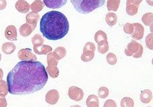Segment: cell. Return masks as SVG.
Returning a JSON list of instances; mask_svg holds the SVG:
<instances>
[{
  "instance_id": "52a82bcc",
  "label": "cell",
  "mask_w": 153,
  "mask_h": 107,
  "mask_svg": "<svg viewBox=\"0 0 153 107\" xmlns=\"http://www.w3.org/2000/svg\"><path fill=\"white\" fill-rule=\"evenodd\" d=\"M59 98V92L56 89H52L48 91L45 97V100L48 104L51 105H56L58 103Z\"/></svg>"
},
{
  "instance_id": "83f0119b",
  "label": "cell",
  "mask_w": 153,
  "mask_h": 107,
  "mask_svg": "<svg viewBox=\"0 0 153 107\" xmlns=\"http://www.w3.org/2000/svg\"><path fill=\"white\" fill-rule=\"evenodd\" d=\"M32 42L33 45V46H39L43 45L44 44V39L42 36L39 34V33H36L33 36L32 39Z\"/></svg>"
},
{
  "instance_id": "836d02e7",
  "label": "cell",
  "mask_w": 153,
  "mask_h": 107,
  "mask_svg": "<svg viewBox=\"0 0 153 107\" xmlns=\"http://www.w3.org/2000/svg\"><path fill=\"white\" fill-rule=\"evenodd\" d=\"M152 40H153V35H152V33H150V34H149L148 36H146V40H145V42H146V45L147 48H148L149 49H150L151 50H153V44H152Z\"/></svg>"
},
{
  "instance_id": "9c48e42d",
  "label": "cell",
  "mask_w": 153,
  "mask_h": 107,
  "mask_svg": "<svg viewBox=\"0 0 153 107\" xmlns=\"http://www.w3.org/2000/svg\"><path fill=\"white\" fill-rule=\"evenodd\" d=\"M68 0H44V4L50 9H58L63 7Z\"/></svg>"
},
{
  "instance_id": "8d00e7d4",
  "label": "cell",
  "mask_w": 153,
  "mask_h": 107,
  "mask_svg": "<svg viewBox=\"0 0 153 107\" xmlns=\"http://www.w3.org/2000/svg\"><path fill=\"white\" fill-rule=\"evenodd\" d=\"M7 105L6 98L4 94H0V107H5Z\"/></svg>"
},
{
  "instance_id": "7c38bea8",
  "label": "cell",
  "mask_w": 153,
  "mask_h": 107,
  "mask_svg": "<svg viewBox=\"0 0 153 107\" xmlns=\"http://www.w3.org/2000/svg\"><path fill=\"white\" fill-rule=\"evenodd\" d=\"M15 7L18 12L26 13L30 11V5L25 0H18L16 3Z\"/></svg>"
},
{
  "instance_id": "8992f818",
  "label": "cell",
  "mask_w": 153,
  "mask_h": 107,
  "mask_svg": "<svg viewBox=\"0 0 153 107\" xmlns=\"http://www.w3.org/2000/svg\"><path fill=\"white\" fill-rule=\"evenodd\" d=\"M18 58L22 61H36L37 58L35 54L30 48L21 49L18 52Z\"/></svg>"
},
{
  "instance_id": "60d3db41",
  "label": "cell",
  "mask_w": 153,
  "mask_h": 107,
  "mask_svg": "<svg viewBox=\"0 0 153 107\" xmlns=\"http://www.w3.org/2000/svg\"><path fill=\"white\" fill-rule=\"evenodd\" d=\"M3 77H4V72L1 68H0V80H2Z\"/></svg>"
},
{
  "instance_id": "4dcf8cb0",
  "label": "cell",
  "mask_w": 153,
  "mask_h": 107,
  "mask_svg": "<svg viewBox=\"0 0 153 107\" xmlns=\"http://www.w3.org/2000/svg\"><path fill=\"white\" fill-rule=\"evenodd\" d=\"M106 61L110 65H115L117 63V57L114 54L109 53L106 56Z\"/></svg>"
},
{
  "instance_id": "ac0fdd59",
  "label": "cell",
  "mask_w": 153,
  "mask_h": 107,
  "mask_svg": "<svg viewBox=\"0 0 153 107\" xmlns=\"http://www.w3.org/2000/svg\"><path fill=\"white\" fill-rule=\"evenodd\" d=\"M44 5V2L41 0H36L31 4L30 9L32 10L33 12L38 13L43 10Z\"/></svg>"
},
{
  "instance_id": "603a6c76",
  "label": "cell",
  "mask_w": 153,
  "mask_h": 107,
  "mask_svg": "<svg viewBox=\"0 0 153 107\" xmlns=\"http://www.w3.org/2000/svg\"><path fill=\"white\" fill-rule=\"evenodd\" d=\"M109 50V44L108 40L101 41L98 43V51L102 54H106Z\"/></svg>"
},
{
  "instance_id": "5bb4252c",
  "label": "cell",
  "mask_w": 153,
  "mask_h": 107,
  "mask_svg": "<svg viewBox=\"0 0 153 107\" xmlns=\"http://www.w3.org/2000/svg\"><path fill=\"white\" fill-rule=\"evenodd\" d=\"M140 99L141 102L144 104H148L151 102L152 99V92L151 90L146 89L141 91L140 95Z\"/></svg>"
},
{
  "instance_id": "9a60e30c",
  "label": "cell",
  "mask_w": 153,
  "mask_h": 107,
  "mask_svg": "<svg viewBox=\"0 0 153 107\" xmlns=\"http://www.w3.org/2000/svg\"><path fill=\"white\" fill-rule=\"evenodd\" d=\"M16 49V45L12 42H5V43L3 44L1 50L2 52H4L5 54L10 55L13 54Z\"/></svg>"
},
{
  "instance_id": "b9f144b4",
  "label": "cell",
  "mask_w": 153,
  "mask_h": 107,
  "mask_svg": "<svg viewBox=\"0 0 153 107\" xmlns=\"http://www.w3.org/2000/svg\"><path fill=\"white\" fill-rule=\"evenodd\" d=\"M146 2H147V4L151 5V6H152V5H153L152 0H146Z\"/></svg>"
},
{
  "instance_id": "7bdbcfd3",
  "label": "cell",
  "mask_w": 153,
  "mask_h": 107,
  "mask_svg": "<svg viewBox=\"0 0 153 107\" xmlns=\"http://www.w3.org/2000/svg\"><path fill=\"white\" fill-rule=\"evenodd\" d=\"M1 54H0V61H1Z\"/></svg>"
},
{
  "instance_id": "ab89813d",
  "label": "cell",
  "mask_w": 153,
  "mask_h": 107,
  "mask_svg": "<svg viewBox=\"0 0 153 107\" xmlns=\"http://www.w3.org/2000/svg\"><path fill=\"white\" fill-rule=\"evenodd\" d=\"M130 2H131L132 4H134L136 5H138L139 6V4L143 1V0H128Z\"/></svg>"
},
{
  "instance_id": "f1b7e54d",
  "label": "cell",
  "mask_w": 153,
  "mask_h": 107,
  "mask_svg": "<svg viewBox=\"0 0 153 107\" xmlns=\"http://www.w3.org/2000/svg\"><path fill=\"white\" fill-rule=\"evenodd\" d=\"M134 105V100L130 97H124L122 98L120 106L122 107H133Z\"/></svg>"
},
{
  "instance_id": "f35d334b",
  "label": "cell",
  "mask_w": 153,
  "mask_h": 107,
  "mask_svg": "<svg viewBox=\"0 0 153 107\" xmlns=\"http://www.w3.org/2000/svg\"><path fill=\"white\" fill-rule=\"evenodd\" d=\"M7 6L6 0H0V11L4 10Z\"/></svg>"
},
{
  "instance_id": "277c9868",
  "label": "cell",
  "mask_w": 153,
  "mask_h": 107,
  "mask_svg": "<svg viewBox=\"0 0 153 107\" xmlns=\"http://www.w3.org/2000/svg\"><path fill=\"white\" fill-rule=\"evenodd\" d=\"M124 53L127 56H133L135 58H139L143 54V47L137 41L132 40L127 45Z\"/></svg>"
},
{
  "instance_id": "d6a6232c",
  "label": "cell",
  "mask_w": 153,
  "mask_h": 107,
  "mask_svg": "<svg viewBox=\"0 0 153 107\" xmlns=\"http://www.w3.org/2000/svg\"><path fill=\"white\" fill-rule=\"evenodd\" d=\"M109 94V90L105 86H102L98 90V97L102 98H106Z\"/></svg>"
},
{
  "instance_id": "ffe728a7",
  "label": "cell",
  "mask_w": 153,
  "mask_h": 107,
  "mask_svg": "<svg viewBox=\"0 0 153 107\" xmlns=\"http://www.w3.org/2000/svg\"><path fill=\"white\" fill-rule=\"evenodd\" d=\"M105 21L106 24L109 26H113L117 24V14L112 12L108 13L105 17Z\"/></svg>"
},
{
  "instance_id": "44dd1931",
  "label": "cell",
  "mask_w": 153,
  "mask_h": 107,
  "mask_svg": "<svg viewBox=\"0 0 153 107\" xmlns=\"http://www.w3.org/2000/svg\"><path fill=\"white\" fill-rule=\"evenodd\" d=\"M120 0H108L107 9L108 11L117 12L120 6Z\"/></svg>"
},
{
  "instance_id": "cb8c5ba5",
  "label": "cell",
  "mask_w": 153,
  "mask_h": 107,
  "mask_svg": "<svg viewBox=\"0 0 153 107\" xmlns=\"http://www.w3.org/2000/svg\"><path fill=\"white\" fill-rule=\"evenodd\" d=\"M46 71L48 73V74L50 75V77L56 78L59 76V69L58 66H48L46 68Z\"/></svg>"
},
{
  "instance_id": "f546056e",
  "label": "cell",
  "mask_w": 153,
  "mask_h": 107,
  "mask_svg": "<svg viewBox=\"0 0 153 107\" xmlns=\"http://www.w3.org/2000/svg\"><path fill=\"white\" fill-rule=\"evenodd\" d=\"M54 52L55 54L57 56V57L58 58L59 60H61V59H62L63 58H64L66 55V48H64V47H62V46L56 48L54 50V52Z\"/></svg>"
},
{
  "instance_id": "e575fe53",
  "label": "cell",
  "mask_w": 153,
  "mask_h": 107,
  "mask_svg": "<svg viewBox=\"0 0 153 107\" xmlns=\"http://www.w3.org/2000/svg\"><path fill=\"white\" fill-rule=\"evenodd\" d=\"M96 50V46L95 45L92 43V42H87V43L85 44V46L83 48V52L85 51H90V52H94Z\"/></svg>"
},
{
  "instance_id": "d6986e66",
  "label": "cell",
  "mask_w": 153,
  "mask_h": 107,
  "mask_svg": "<svg viewBox=\"0 0 153 107\" xmlns=\"http://www.w3.org/2000/svg\"><path fill=\"white\" fill-rule=\"evenodd\" d=\"M86 106L88 107H98L99 100L98 97L94 94H90L88 96L86 100Z\"/></svg>"
},
{
  "instance_id": "484cf974",
  "label": "cell",
  "mask_w": 153,
  "mask_h": 107,
  "mask_svg": "<svg viewBox=\"0 0 153 107\" xmlns=\"http://www.w3.org/2000/svg\"><path fill=\"white\" fill-rule=\"evenodd\" d=\"M108 40L106 33L102 30H99L95 33L94 40L96 43H99L101 41H105Z\"/></svg>"
},
{
  "instance_id": "1f68e13d",
  "label": "cell",
  "mask_w": 153,
  "mask_h": 107,
  "mask_svg": "<svg viewBox=\"0 0 153 107\" xmlns=\"http://www.w3.org/2000/svg\"><path fill=\"white\" fill-rule=\"evenodd\" d=\"M9 92L7 83L5 80H0V94L7 95Z\"/></svg>"
},
{
  "instance_id": "d4e9b609",
  "label": "cell",
  "mask_w": 153,
  "mask_h": 107,
  "mask_svg": "<svg viewBox=\"0 0 153 107\" xmlns=\"http://www.w3.org/2000/svg\"><path fill=\"white\" fill-rule=\"evenodd\" d=\"M153 21V14L152 12L146 13L144 14L142 17V22L143 23L147 26H150L152 24Z\"/></svg>"
},
{
  "instance_id": "e0dca14e",
  "label": "cell",
  "mask_w": 153,
  "mask_h": 107,
  "mask_svg": "<svg viewBox=\"0 0 153 107\" xmlns=\"http://www.w3.org/2000/svg\"><path fill=\"white\" fill-rule=\"evenodd\" d=\"M138 5H136L130 2L128 0L126 1V12L128 16H135L138 13Z\"/></svg>"
},
{
  "instance_id": "5b68a950",
  "label": "cell",
  "mask_w": 153,
  "mask_h": 107,
  "mask_svg": "<svg viewBox=\"0 0 153 107\" xmlns=\"http://www.w3.org/2000/svg\"><path fill=\"white\" fill-rule=\"evenodd\" d=\"M68 96L71 99L79 102L83 99L84 92L80 88L77 86H70L68 90Z\"/></svg>"
},
{
  "instance_id": "30bf717a",
  "label": "cell",
  "mask_w": 153,
  "mask_h": 107,
  "mask_svg": "<svg viewBox=\"0 0 153 107\" xmlns=\"http://www.w3.org/2000/svg\"><path fill=\"white\" fill-rule=\"evenodd\" d=\"M5 36L8 40L16 41L18 40V33H17L16 27L10 25L8 26L5 31Z\"/></svg>"
},
{
  "instance_id": "8fae6325",
  "label": "cell",
  "mask_w": 153,
  "mask_h": 107,
  "mask_svg": "<svg viewBox=\"0 0 153 107\" xmlns=\"http://www.w3.org/2000/svg\"><path fill=\"white\" fill-rule=\"evenodd\" d=\"M36 26V25H31L27 23L24 24L22 25L19 29V32L20 35L23 37H27L31 33H32L33 30H35Z\"/></svg>"
},
{
  "instance_id": "7402d4cb",
  "label": "cell",
  "mask_w": 153,
  "mask_h": 107,
  "mask_svg": "<svg viewBox=\"0 0 153 107\" xmlns=\"http://www.w3.org/2000/svg\"><path fill=\"white\" fill-rule=\"evenodd\" d=\"M59 60L57 56L54 52H50L47 56V62L48 66H58V62Z\"/></svg>"
},
{
  "instance_id": "4316f807",
  "label": "cell",
  "mask_w": 153,
  "mask_h": 107,
  "mask_svg": "<svg viewBox=\"0 0 153 107\" xmlns=\"http://www.w3.org/2000/svg\"><path fill=\"white\" fill-rule=\"evenodd\" d=\"M94 58V52L90 51L83 52V54L81 56V60L85 62H88L92 60Z\"/></svg>"
},
{
  "instance_id": "d590c367",
  "label": "cell",
  "mask_w": 153,
  "mask_h": 107,
  "mask_svg": "<svg viewBox=\"0 0 153 107\" xmlns=\"http://www.w3.org/2000/svg\"><path fill=\"white\" fill-rule=\"evenodd\" d=\"M123 29H124V32L126 33H127V34H131L133 32L134 28H133V26L132 24L126 23L125 25H124Z\"/></svg>"
},
{
  "instance_id": "4fadbf2b",
  "label": "cell",
  "mask_w": 153,
  "mask_h": 107,
  "mask_svg": "<svg viewBox=\"0 0 153 107\" xmlns=\"http://www.w3.org/2000/svg\"><path fill=\"white\" fill-rule=\"evenodd\" d=\"M33 51L37 54L46 55L52 51V48L48 45H42L39 46H33Z\"/></svg>"
},
{
  "instance_id": "74e56055",
  "label": "cell",
  "mask_w": 153,
  "mask_h": 107,
  "mask_svg": "<svg viewBox=\"0 0 153 107\" xmlns=\"http://www.w3.org/2000/svg\"><path fill=\"white\" fill-rule=\"evenodd\" d=\"M104 107H117V104H116L114 100L108 99L104 103Z\"/></svg>"
},
{
  "instance_id": "7a4b0ae2",
  "label": "cell",
  "mask_w": 153,
  "mask_h": 107,
  "mask_svg": "<svg viewBox=\"0 0 153 107\" xmlns=\"http://www.w3.org/2000/svg\"><path fill=\"white\" fill-rule=\"evenodd\" d=\"M68 20L64 13L50 11L42 16L40 20L41 33L50 40H58L64 38L69 32Z\"/></svg>"
},
{
  "instance_id": "2e32d148",
  "label": "cell",
  "mask_w": 153,
  "mask_h": 107,
  "mask_svg": "<svg viewBox=\"0 0 153 107\" xmlns=\"http://www.w3.org/2000/svg\"><path fill=\"white\" fill-rule=\"evenodd\" d=\"M25 19L27 24L31 25H37V23L39 19V15L38 13L35 12H30L27 14L25 17Z\"/></svg>"
},
{
  "instance_id": "3957f363",
  "label": "cell",
  "mask_w": 153,
  "mask_h": 107,
  "mask_svg": "<svg viewBox=\"0 0 153 107\" xmlns=\"http://www.w3.org/2000/svg\"><path fill=\"white\" fill-rule=\"evenodd\" d=\"M70 1L76 11L82 14L91 13L105 4V0H70Z\"/></svg>"
},
{
  "instance_id": "ba28073f",
  "label": "cell",
  "mask_w": 153,
  "mask_h": 107,
  "mask_svg": "<svg viewBox=\"0 0 153 107\" xmlns=\"http://www.w3.org/2000/svg\"><path fill=\"white\" fill-rule=\"evenodd\" d=\"M133 32L131 33L132 38L136 40H140L143 38L144 33V28L139 23H134L132 24Z\"/></svg>"
},
{
  "instance_id": "6da1fadb",
  "label": "cell",
  "mask_w": 153,
  "mask_h": 107,
  "mask_svg": "<svg viewBox=\"0 0 153 107\" xmlns=\"http://www.w3.org/2000/svg\"><path fill=\"white\" fill-rule=\"evenodd\" d=\"M48 80L46 68L38 61L19 62L7 77L9 92L13 95H26L40 91Z\"/></svg>"
}]
</instances>
